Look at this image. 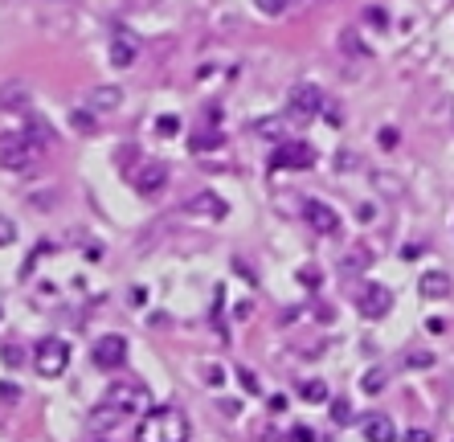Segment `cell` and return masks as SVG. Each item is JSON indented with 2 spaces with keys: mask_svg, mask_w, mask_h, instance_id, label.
<instances>
[{
  "mask_svg": "<svg viewBox=\"0 0 454 442\" xmlns=\"http://www.w3.org/2000/svg\"><path fill=\"white\" fill-rule=\"evenodd\" d=\"M217 147H226V131H196L189 140V152H217Z\"/></svg>",
  "mask_w": 454,
  "mask_h": 442,
  "instance_id": "obj_19",
  "label": "cell"
},
{
  "mask_svg": "<svg viewBox=\"0 0 454 442\" xmlns=\"http://www.w3.org/2000/svg\"><path fill=\"white\" fill-rule=\"evenodd\" d=\"M33 369L41 377H62L70 369V344L62 336H46V340H37L33 348Z\"/></svg>",
  "mask_w": 454,
  "mask_h": 442,
  "instance_id": "obj_3",
  "label": "cell"
},
{
  "mask_svg": "<svg viewBox=\"0 0 454 442\" xmlns=\"http://www.w3.org/2000/svg\"><path fill=\"white\" fill-rule=\"evenodd\" d=\"M332 418H336L340 426H348V422H352V406H348L344 397H336V401H332Z\"/></svg>",
  "mask_w": 454,
  "mask_h": 442,
  "instance_id": "obj_26",
  "label": "cell"
},
{
  "mask_svg": "<svg viewBox=\"0 0 454 442\" xmlns=\"http://www.w3.org/2000/svg\"><path fill=\"white\" fill-rule=\"evenodd\" d=\"M184 213H193V217H209V221H221V217L229 213V205L213 193V189H201V193H193L189 201H184Z\"/></svg>",
  "mask_w": 454,
  "mask_h": 442,
  "instance_id": "obj_11",
  "label": "cell"
},
{
  "mask_svg": "<svg viewBox=\"0 0 454 442\" xmlns=\"http://www.w3.org/2000/svg\"><path fill=\"white\" fill-rule=\"evenodd\" d=\"M369 25H376V29H389V13H385V9H369Z\"/></svg>",
  "mask_w": 454,
  "mask_h": 442,
  "instance_id": "obj_32",
  "label": "cell"
},
{
  "mask_svg": "<svg viewBox=\"0 0 454 442\" xmlns=\"http://www.w3.org/2000/svg\"><path fill=\"white\" fill-rule=\"evenodd\" d=\"M299 278H303L307 287H320V270H311V266H303V270H299Z\"/></svg>",
  "mask_w": 454,
  "mask_h": 442,
  "instance_id": "obj_37",
  "label": "cell"
},
{
  "mask_svg": "<svg viewBox=\"0 0 454 442\" xmlns=\"http://www.w3.org/2000/svg\"><path fill=\"white\" fill-rule=\"evenodd\" d=\"M0 320H4V311H0Z\"/></svg>",
  "mask_w": 454,
  "mask_h": 442,
  "instance_id": "obj_40",
  "label": "cell"
},
{
  "mask_svg": "<svg viewBox=\"0 0 454 442\" xmlns=\"http://www.w3.org/2000/svg\"><path fill=\"white\" fill-rule=\"evenodd\" d=\"M238 381L246 385V393H258V389H262V385H258V377L250 373V369H238Z\"/></svg>",
  "mask_w": 454,
  "mask_h": 442,
  "instance_id": "obj_33",
  "label": "cell"
},
{
  "mask_svg": "<svg viewBox=\"0 0 454 442\" xmlns=\"http://www.w3.org/2000/svg\"><path fill=\"white\" fill-rule=\"evenodd\" d=\"M357 311L364 315V320H381V315H389L393 307V291L389 287H381V283H364V287H357Z\"/></svg>",
  "mask_w": 454,
  "mask_h": 442,
  "instance_id": "obj_7",
  "label": "cell"
},
{
  "mask_svg": "<svg viewBox=\"0 0 454 442\" xmlns=\"http://www.w3.org/2000/svg\"><path fill=\"white\" fill-rule=\"evenodd\" d=\"M217 409H221V414H229V418H238V414H242V406H238L233 397H221V401H217Z\"/></svg>",
  "mask_w": 454,
  "mask_h": 442,
  "instance_id": "obj_35",
  "label": "cell"
},
{
  "mask_svg": "<svg viewBox=\"0 0 454 442\" xmlns=\"http://www.w3.org/2000/svg\"><path fill=\"white\" fill-rule=\"evenodd\" d=\"M90 360H95V369H107L115 373L123 360H127V336H119V332H107V336H98L90 344Z\"/></svg>",
  "mask_w": 454,
  "mask_h": 442,
  "instance_id": "obj_6",
  "label": "cell"
},
{
  "mask_svg": "<svg viewBox=\"0 0 454 442\" xmlns=\"http://www.w3.org/2000/svg\"><path fill=\"white\" fill-rule=\"evenodd\" d=\"M340 49H344V53H352V58H369V46H364V41H360L352 29L340 33Z\"/></svg>",
  "mask_w": 454,
  "mask_h": 442,
  "instance_id": "obj_21",
  "label": "cell"
},
{
  "mask_svg": "<svg viewBox=\"0 0 454 442\" xmlns=\"http://www.w3.org/2000/svg\"><path fill=\"white\" fill-rule=\"evenodd\" d=\"M426 327H430V332L438 336V332H446V320H438V315H434V320H426Z\"/></svg>",
  "mask_w": 454,
  "mask_h": 442,
  "instance_id": "obj_39",
  "label": "cell"
},
{
  "mask_svg": "<svg viewBox=\"0 0 454 442\" xmlns=\"http://www.w3.org/2000/svg\"><path fill=\"white\" fill-rule=\"evenodd\" d=\"M102 401L119 406L123 414H144V409H147V389H144V385H135V381H131V385H123V381H119V385H111V389H107V397H102Z\"/></svg>",
  "mask_w": 454,
  "mask_h": 442,
  "instance_id": "obj_9",
  "label": "cell"
},
{
  "mask_svg": "<svg viewBox=\"0 0 454 442\" xmlns=\"http://www.w3.org/2000/svg\"><path fill=\"white\" fill-rule=\"evenodd\" d=\"M176 131H180V119H176V115H160V119H156V135H164V140H172Z\"/></svg>",
  "mask_w": 454,
  "mask_h": 442,
  "instance_id": "obj_24",
  "label": "cell"
},
{
  "mask_svg": "<svg viewBox=\"0 0 454 442\" xmlns=\"http://www.w3.org/2000/svg\"><path fill=\"white\" fill-rule=\"evenodd\" d=\"M135 442H189V418L176 406L152 409L135 430Z\"/></svg>",
  "mask_w": 454,
  "mask_h": 442,
  "instance_id": "obj_2",
  "label": "cell"
},
{
  "mask_svg": "<svg viewBox=\"0 0 454 442\" xmlns=\"http://www.w3.org/2000/svg\"><path fill=\"white\" fill-rule=\"evenodd\" d=\"M344 266H348V270H364V266H369V250H352V254L344 258Z\"/></svg>",
  "mask_w": 454,
  "mask_h": 442,
  "instance_id": "obj_27",
  "label": "cell"
},
{
  "mask_svg": "<svg viewBox=\"0 0 454 442\" xmlns=\"http://www.w3.org/2000/svg\"><path fill=\"white\" fill-rule=\"evenodd\" d=\"M0 360H4L9 369H16V364H25V357H21V348H16V344H4V352H0Z\"/></svg>",
  "mask_w": 454,
  "mask_h": 442,
  "instance_id": "obj_28",
  "label": "cell"
},
{
  "mask_svg": "<svg viewBox=\"0 0 454 442\" xmlns=\"http://www.w3.org/2000/svg\"><path fill=\"white\" fill-rule=\"evenodd\" d=\"M360 430H364L369 442H397V426H393L385 414H369V418L360 422Z\"/></svg>",
  "mask_w": 454,
  "mask_h": 442,
  "instance_id": "obj_14",
  "label": "cell"
},
{
  "mask_svg": "<svg viewBox=\"0 0 454 442\" xmlns=\"http://www.w3.org/2000/svg\"><path fill=\"white\" fill-rule=\"evenodd\" d=\"M70 123H74V131H78V135H90V131L98 127L90 111H74V115H70Z\"/></svg>",
  "mask_w": 454,
  "mask_h": 442,
  "instance_id": "obj_23",
  "label": "cell"
},
{
  "mask_svg": "<svg viewBox=\"0 0 454 442\" xmlns=\"http://www.w3.org/2000/svg\"><path fill=\"white\" fill-rule=\"evenodd\" d=\"M303 401H311V406L327 401V385L324 381H307V385H303Z\"/></svg>",
  "mask_w": 454,
  "mask_h": 442,
  "instance_id": "obj_22",
  "label": "cell"
},
{
  "mask_svg": "<svg viewBox=\"0 0 454 442\" xmlns=\"http://www.w3.org/2000/svg\"><path fill=\"white\" fill-rule=\"evenodd\" d=\"M131 414H123L119 406H111V401H98L95 409H90V426L95 430H115V426H123Z\"/></svg>",
  "mask_w": 454,
  "mask_h": 442,
  "instance_id": "obj_16",
  "label": "cell"
},
{
  "mask_svg": "<svg viewBox=\"0 0 454 442\" xmlns=\"http://www.w3.org/2000/svg\"><path fill=\"white\" fill-rule=\"evenodd\" d=\"M418 291H422V299H434V303H438V299H446V295L454 291L450 275H446V270H426L422 283H418Z\"/></svg>",
  "mask_w": 454,
  "mask_h": 442,
  "instance_id": "obj_15",
  "label": "cell"
},
{
  "mask_svg": "<svg viewBox=\"0 0 454 442\" xmlns=\"http://www.w3.org/2000/svg\"><path fill=\"white\" fill-rule=\"evenodd\" d=\"M41 127V123H37ZM9 131V135H0V168H9V172H29L33 164L41 160V131Z\"/></svg>",
  "mask_w": 454,
  "mask_h": 442,
  "instance_id": "obj_1",
  "label": "cell"
},
{
  "mask_svg": "<svg viewBox=\"0 0 454 442\" xmlns=\"http://www.w3.org/2000/svg\"><path fill=\"white\" fill-rule=\"evenodd\" d=\"M287 115H266V119H254V131L262 140H287Z\"/></svg>",
  "mask_w": 454,
  "mask_h": 442,
  "instance_id": "obj_18",
  "label": "cell"
},
{
  "mask_svg": "<svg viewBox=\"0 0 454 442\" xmlns=\"http://www.w3.org/2000/svg\"><path fill=\"white\" fill-rule=\"evenodd\" d=\"M385 385H389V369H369V373L360 377V389L369 393V397L385 393Z\"/></svg>",
  "mask_w": 454,
  "mask_h": 442,
  "instance_id": "obj_20",
  "label": "cell"
},
{
  "mask_svg": "<svg viewBox=\"0 0 454 442\" xmlns=\"http://www.w3.org/2000/svg\"><path fill=\"white\" fill-rule=\"evenodd\" d=\"M16 242V226L9 217H0V246H13Z\"/></svg>",
  "mask_w": 454,
  "mask_h": 442,
  "instance_id": "obj_29",
  "label": "cell"
},
{
  "mask_svg": "<svg viewBox=\"0 0 454 442\" xmlns=\"http://www.w3.org/2000/svg\"><path fill=\"white\" fill-rule=\"evenodd\" d=\"M0 401H21V389L13 381H0Z\"/></svg>",
  "mask_w": 454,
  "mask_h": 442,
  "instance_id": "obj_34",
  "label": "cell"
},
{
  "mask_svg": "<svg viewBox=\"0 0 454 442\" xmlns=\"http://www.w3.org/2000/svg\"><path fill=\"white\" fill-rule=\"evenodd\" d=\"M33 107V90H29V82H4L0 86V111H9V115H25Z\"/></svg>",
  "mask_w": 454,
  "mask_h": 442,
  "instance_id": "obj_12",
  "label": "cell"
},
{
  "mask_svg": "<svg viewBox=\"0 0 454 442\" xmlns=\"http://www.w3.org/2000/svg\"><path fill=\"white\" fill-rule=\"evenodd\" d=\"M376 140H381V147H393V144H397V131H393V127H385L381 135H376Z\"/></svg>",
  "mask_w": 454,
  "mask_h": 442,
  "instance_id": "obj_38",
  "label": "cell"
},
{
  "mask_svg": "<svg viewBox=\"0 0 454 442\" xmlns=\"http://www.w3.org/2000/svg\"><path fill=\"white\" fill-rule=\"evenodd\" d=\"M303 217H307V226L315 229V233H324V238H336V233H340V213L332 209V205H324V201H307V205H303Z\"/></svg>",
  "mask_w": 454,
  "mask_h": 442,
  "instance_id": "obj_10",
  "label": "cell"
},
{
  "mask_svg": "<svg viewBox=\"0 0 454 442\" xmlns=\"http://www.w3.org/2000/svg\"><path fill=\"white\" fill-rule=\"evenodd\" d=\"M315 160H320V156H315V147L303 144V140H283L278 152H275V168H295V172L311 168Z\"/></svg>",
  "mask_w": 454,
  "mask_h": 442,
  "instance_id": "obj_8",
  "label": "cell"
},
{
  "mask_svg": "<svg viewBox=\"0 0 454 442\" xmlns=\"http://www.w3.org/2000/svg\"><path fill=\"white\" fill-rule=\"evenodd\" d=\"M131 180V189L139 196H156L168 184V164L164 160H139V164H131V168H123Z\"/></svg>",
  "mask_w": 454,
  "mask_h": 442,
  "instance_id": "obj_5",
  "label": "cell"
},
{
  "mask_svg": "<svg viewBox=\"0 0 454 442\" xmlns=\"http://www.w3.org/2000/svg\"><path fill=\"white\" fill-rule=\"evenodd\" d=\"M119 102H123V90H119V86H95V90H90V111H115V107H119Z\"/></svg>",
  "mask_w": 454,
  "mask_h": 442,
  "instance_id": "obj_17",
  "label": "cell"
},
{
  "mask_svg": "<svg viewBox=\"0 0 454 442\" xmlns=\"http://www.w3.org/2000/svg\"><path fill=\"white\" fill-rule=\"evenodd\" d=\"M320 111H324V90H320L315 82L291 86V95H287V119H291V123H311Z\"/></svg>",
  "mask_w": 454,
  "mask_h": 442,
  "instance_id": "obj_4",
  "label": "cell"
},
{
  "mask_svg": "<svg viewBox=\"0 0 454 442\" xmlns=\"http://www.w3.org/2000/svg\"><path fill=\"white\" fill-rule=\"evenodd\" d=\"M291 442H315V434H311L307 426H295V430H291Z\"/></svg>",
  "mask_w": 454,
  "mask_h": 442,
  "instance_id": "obj_36",
  "label": "cell"
},
{
  "mask_svg": "<svg viewBox=\"0 0 454 442\" xmlns=\"http://www.w3.org/2000/svg\"><path fill=\"white\" fill-rule=\"evenodd\" d=\"M254 4H258V13H266V16H283L291 0H254Z\"/></svg>",
  "mask_w": 454,
  "mask_h": 442,
  "instance_id": "obj_25",
  "label": "cell"
},
{
  "mask_svg": "<svg viewBox=\"0 0 454 442\" xmlns=\"http://www.w3.org/2000/svg\"><path fill=\"white\" fill-rule=\"evenodd\" d=\"M406 442H434V434H430L426 426H409V430H406Z\"/></svg>",
  "mask_w": 454,
  "mask_h": 442,
  "instance_id": "obj_31",
  "label": "cell"
},
{
  "mask_svg": "<svg viewBox=\"0 0 454 442\" xmlns=\"http://www.w3.org/2000/svg\"><path fill=\"white\" fill-rule=\"evenodd\" d=\"M107 58H111L115 70H131V65L139 62V41H135L131 33H115L111 37V53H107Z\"/></svg>",
  "mask_w": 454,
  "mask_h": 442,
  "instance_id": "obj_13",
  "label": "cell"
},
{
  "mask_svg": "<svg viewBox=\"0 0 454 442\" xmlns=\"http://www.w3.org/2000/svg\"><path fill=\"white\" fill-rule=\"evenodd\" d=\"M406 364H409V369H430V364H434V357H430V352H409Z\"/></svg>",
  "mask_w": 454,
  "mask_h": 442,
  "instance_id": "obj_30",
  "label": "cell"
}]
</instances>
